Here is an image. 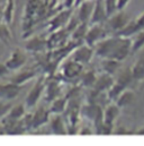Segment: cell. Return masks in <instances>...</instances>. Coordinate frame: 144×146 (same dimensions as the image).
<instances>
[{"label":"cell","mask_w":144,"mask_h":146,"mask_svg":"<svg viewBox=\"0 0 144 146\" xmlns=\"http://www.w3.org/2000/svg\"><path fill=\"white\" fill-rule=\"evenodd\" d=\"M94 51L103 59H114L122 62L131 53V38L119 35L105 37L94 46Z\"/></svg>","instance_id":"1"},{"label":"cell","mask_w":144,"mask_h":146,"mask_svg":"<svg viewBox=\"0 0 144 146\" xmlns=\"http://www.w3.org/2000/svg\"><path fill=\"white\" fill-rule=\"evenodd\" d=\"M119 110H120V108L116 103L109 106L105 109V111L103 112V125H101L100 129L98 130V133H103V134L110 133L111 127L119 114Z\"/></svg>","instance_id":"2"},{"label":"cell","mask_w":144,"mask_h":146,"mask_svg":"<svg viewBox=\"0 0 144 146\" xmlns=\"http://www.w3.org/2000/svg\"><path fill=\"white\" fill-rule=\"evenodd\" d=\"M95 51H94V48L88 45L87 43L86 44H80L78 45L71 53V59L81 64V65H84V64H88L90 62V60L92 59V56H94Z\"/></svg>","instance_id":"3"},{"label":"cell","mask_w":144,"mask_h":146,"mask_svg":"<svg viewBox=\"0 0 144 146\" xmlns=\"http://www.w3.org/2000/svg\"><path fill=\"white\" fill-rule=\"evenodd\" d=\"M106 31L105 29L101 26V24H91L90 29L86 32V35H84V41L88 45L90 46H95L99 41L104 40L106 37Z\"/></svg>","instance_id":"4"},{"label":"cell","mask_w":144,"mask_h":146,"mask_svg":"<svg viewBox=\"0 0 144 146\" xmlns=\"http://www.w3.org/2000/svg\"><path fill=\"white\" fill-rule=\"evenodd\" d=\"M70 16H71V9L70 8H65L64 10L59 13L56 16H54L50 21V23H48V31L50 32H54V31L64 29V26L69 23Z\"/></svg>","instance_id":"5"},{"label":"cell","mask_w":144,"mask_h":146,"mask_svg":"<svg viewBox=\"0 0 144 146\" xmlns=\"http://www.w3.org/2000/svg\"><path fill=\"white\" fill-rule=\"evenodd\" d=\"M45 90V82H44V78H39L37 82L35 83V85L33 86V88L31 90V92L28 93L27 98H26V102H25V106L27 108H33L35 107L42 95V93L44 92Z\"/></svg>","instance_id":"6"},{"label":"cell","mask_w":144,"mask_h":146,"mask_svg":"<svg viewBox=\"0 0 144 146\" xmlns=\"http://www.w3.org/2000/svg\"><path fill=\"white\" fill-rule=\"evenodd\" d=\"M108 17L106 10H105L104 0H96L94 3V8H92V13H91L89 23L90 24H101Z\"/></svg>","instance_id":"7"},{"label":"cell","mask_w":144,"mask_h":146,"mask_svg":"<svg viewBox=\"0 0 144 146\" xmlns=\"http://www.w3.org/2000/svg\"><path fill=\"white\" fill-rule=\"evenodd\" d=\"M26 62V56L25 53H23L19 49H16L10 57L8 58V60L5 62V65L7 66V68L9 70H16L22 68Z\"/></svg>","instance_id":"8"},{"label":"cell","mask_w":144,"mask_h":146,"mask_svg":"<svg viewBox=\"0 0 144 146\" xmlns=\"http://www.w3.org/2000/svg\"><path fill=\"white\" fill-rule=\"evenodd\" d=\"M20 92V86L10 82L5 85H0V100L1 101H9L18 96Z\"/></svg>","instance_id":"9"},{"label":"cell","mask_w":144,"mask_h":146,"mask_svg":"<svg viewBox=\"0 0 144 146\" xmlns=\"http://www.w3.org/2000/svg\"><path fill=\"white\" fill-rule=\"evenodd\" d=\"M128 22H130V19L126 16V14L123 13V10H119L117 14H114L110 17H108V24H109L110 29L114 30L116 33L119 32Z\"/></svg>","instance_id":"10"},{"label":"cell","mask_w":144,"mask_h":146,"mask_svg":"<svg viewBox=\"0 0 144 146\" xmlns=\"http://www.w3.org/2000/svg\"><path fill=\"white\" fill-rule=\"evenodd\" d=\"M82 68H83V65H81V64H79V62H77V61H74V60L71 59V60L67 61L63 65L61 70H62V75L65 78L73 79V78H75L77 76L80 75Z\"/></svg>","instance_id":"11"},{"label":"cell","mask_w":144,"mask_h":146,"mask_svg":"<svg viewBox=\"0 0 144 146\" xmlns=\"http://www.w3.org/2000/svg\"><path fill=\"white\" fill-rule=\"evenodd\" d=\"M67 32H68V30H64V29H61V30L52 32V35L46 41V46L48 49H56V48H59L65 41Z\"/></svg>","instance_id":"12"},{"label":"cell","mask_w":144,"mask_h":146,"mask_svg":"<svg viewBox=\"0 0 144 146\" xmlns=\"http://www.w3.org/2000/svg\"><path fill=\"white\" fill-rule=\"evenodd\" d=\"M94 3L95 1L92 0H84L83 2L80 3L81 6L79 8V15H78V19L80 23H89L92 8H94Z\"/></svg>","instance_id":"13"},{"label":"cell","mask_w":144,"mask_h":146,"mask_svg":"<svg viewBox=\"0 0 144 146\" xmlns=\"http://www.w3.org/2000/svg\"><path fill=\"white\" fill-rule=\"evenodd\" d=\"M113 83H114V79H113L111 75L104 73L99 77H97V79L95 82V85H94V88L97 92H104V91L107 92L109 90V87L113 85Z\"/></svg>","instance_id":"14"},{"label":"cell","mask_w":144,"mask_h":146,"mask_svg":"<svg viewBox=\"0 0 144 146\" xmlns=\"http://www.w3.org/2000/svg\"><path fill=\"white\" fill-rule=\"evenodd\" d=\"M14 15H15V0H6L5 6L2 8V21L7 25H10L12 23Z\"/></svg>","instance_id":"15"},{"label":"cell","mask_w":144,"mask_h":146,"mask_svg":"<svg viewBox=\"0 0 144 146\" xmlns=\"http://www.w3.org/2000/svg\"><path fill=\"white\" fill-rule=\"evenodd\" d=\"M67 103H68V99L67 98H56L52 101L51 108L48 109L50 114H61L62 112H64L67 109Z\"/></svg>","instance_id":"16"},{"label":"cell","mask_w":144,"mask_h":146,"mask_svg":"<svg viewBox=\"0 0 144 146\" xmlns=\"http://www.w3.org/2000/svg\"><path fill=\"white\" fill-rule=\"evenodd\" d=\"M51 129L54 134L65 135L68 133V129L65 128V125L63 122V119L60 117V114H55L51 119Z\"/></svg>","instance_id":"17"},{"label":"cell","mask_w":144,"mask_h":146,"mask_svg":"<svg viewBox=\"0 0 144 146\" xmlns=\"http://www.w3.org/2000/svg\"><path fill=\"white\" fill-rule=\"evenodd\" d=\"M50 113L48 111H46L45 109H38L34 113V115L32 117V127H39L44 123H46L50 118H48Z\"/></svg>","instance_id":"18"},{"label":"cell","mask_w":144,"mask_h":146,"mask_svg":"<svg viewBox=\"0 0 144 146\" xmlns=\"http://www.w3.org/2000/svg\"><path fill=\"white\" fill-rule=\"evenodd\" d=\"M134 100V93L132 91H128V90H124L119 96L115 100V103L119 107V108H125L127 107L130 103H132V101Z\"/></svg>","instance_id":"19"},{"label":"cell","mask_w":144,"mask_h":146,"mask_svg":"<svg viewBox=\"0 0 144 146\" xmlns=\"http://www.w3.org/2000/svg\"><path fill=\"white\" fill-rule=\"evenodd\" d=\"M132 75H133V79L136 80H142L144 79V56H142L132 67L131 69Z\"/></svg>","instance_id":"20"},{"label":"cell","mask_w":144,"mask_h":146,"mask_svg":"<svg viewBox=\"0 0 144 146\" xmlns=\"http://www.w3.org/2000/svg\"><path fill=\"white\" fill-rule=\"evenodd\" d=\"M144 46V30L137 32L133 41H131V53H135Z\"/></svg>","instance_id":"21"},{"label":"cell","mask_w":144,"mask_h":146,"mask_svg":"<svg viewBox=\"0 0 144 146\" xmlns=\"http://www.w3.org/2000/svg\"><path fill=\"white\" fill-rule=\"evenodd\" d=\"M125 88H126L125 85H123L122 83L115 80V82L113 83V85L109 87V90L107 91L108 98H109L110 100H114V101H115V100L119 96V94H120Z\"/></svg>","instance_id":"22"},{"label":"cell","mask_w":144,"mask_h":146,"mask_svg":"<svg viewBox=\"0 0 144 146\" xmlns=\"http://www.w3.org/2000/svg\"><path fill=\"white\" fill-rule=\"evenodd\" d=\"M45 91H46V100L53 101L54 99H56V98L59 96V93H60L59 83H56V82H51L47 86L45 85Z\"/></svg>","instance_id":"23"},{"label":"cell","mask_w":144,"mask_h":146,"mask_svg":"<svg viewBox=\"0 0 144 146\" xmlns=\"http://www.w3.org/2000/svg\"><path fill=\"white\" fill-rule=\"evenodd\" d=\"M45 45H46V41L42 40L41 37H33V38L26 44V49L29 50V51L38 52V51L43 50Z\"/></svg>","instance_id":"24"},{"label":"cell","mask_w":144,"mask_h":146,"mask_svg":"<svg viewBox=\"0 0 144 146\" xmlns=\"http://www.w3.org/2000/svg\"><path fill=\"white\" fill-rule=\"evenodd\" d=\"M24 113H25L24 107H23L22 104H18V106H16V107L9 109L8 113H7V117H8L11 121H17V120H19L20 118L24 117Z\"/></svg>","instance_id":"25"},{"label":"cell","mask_w":144,"mask_h":146,"mask_svg":"<svg viewBox=\"0 0 144 146\" xmlns=\"http://www.w3.org/2000/svg\"><path fill=\"white\" fill-rule=\"evenodd\" d=\"M36 72L35 70H25L24 73H20L19 75H17L14 79H12V83L17 84V85H22V84H25L26 82H28L29 79H32L34 76H35Z\"/></svg>","instance_id":"26"},{"label":"cell","mask_w":144,"mask_h":146,"mask_svg":"<svg viewBox=\"0 0 144 146\" xmlns=\"http://www.w3.org/2000/svg\"><path fill=\"white\" fill-rule=\"evenodd\" d=\"M119 65H120V61H117L114 59H104V61H103V68H104L105 73L110 74V75H113L118 69Z\"/></svg>","instance_id":"27"},{"label":"cell","mask_w":144,"mask_h":146,"mask_svg":"<svg viewBox=\"0 0 144 146\" xmlns=\"http://www.w3.org/2000/svg\"><path fill=\"white\" fill-rule=\"evenodd\" d=\"M86 32H87V23H80L74 30H73V40H77V41H80V40H83L84 35H86Z\"/></svg>","instance_id":"28"},{"label":"cell","mask_w":144,"mask_h":146,"mask_svg":"<svg viewBox=\"0 0 144 146\" xmlns=\"http://www.w3.org/2000/svg\"><path fill=\"white\" fill-rule=\"evenodd\" d=\"M97 77L94 72H87L81 77V84L86 87H94Z\"/></svg>","instance_id":"29"},{"label":"cell","mask_w":144,"mask_h":146,"mask_svg":"<svg viewBox=\"0 0 144 146\" xmlns=\"http://www.w3.org/2000/svg\"><path fill=\"white\" fill-rule=\"evenodd\" d=\"M132 80H133V75H132L131 69H127V70L123 72V73L119 75V77L117 78V82L122 83V84L125 85L126 87L128 86V84H130Z\"/></svg>","instance_id":"30"},{"label":"cell","mask_w":144,"mask_h":146,"mask_svg":"<svg viewBox=\"0 0 144 146\" xmlns=\"http://www.w3.org/2000/svg\"><path fill=\"white\" fill-rule=\"evenodd\" d=\"M105 5V10L107 14V17H110L117 11V6H116V0H104Z\"/></svg>","instance_id":"31"},{"label":"cell","mask_w":144,"mask_h":146,"mask_svg":"<svg viewBox=\"0 0 144 146\" xmlns=\"http://www.w3.org/2000/svg\"><path fill=\"white\" fill-rule=\"evenodd\" d=\"M9 109H10V106L7 104V103H5V101H1L0 100V117L7 114Z\"/></svg>","instance_id":"32"},{"label":"cell","mask_w":144,"mask_h":146,"mask_svg":"<svg viewBox=\"0 0 144 146\" xmlns=\"http://www.w3.org/2000/svg\"><path fill=\"white\" fill-rule=\"evenodd\" d=\"M134 22H135V24H136L139 31L144 30V13L142 14V15H140L136 19H134Z\"/></svg>","instance_id":"33"},{"label":"cell","mask_w":144,"mask_h":146,"mask_svg":"<svg viewBox=\"0 0 144 146\" xmlns=\"http://www.w3.org/2000/svg\"><path fill=\"white\" fill-rule=\"evenodd\" d=\"M130 2V0H116V6H117V10L119 11V10H123L126 6H127V3Z\"/></svg>","instance_id":"34"},{"label":"cell","mask_w":144,"mask_h":146,"mask_svg":"<svg viewBox=\"0 0 144 146\" xmlns=\"http://www.w3.org/2000/svg\"><path fill=\"white\" fill-rule=\"evenodd\" d=\"M8 72H9V69L7 68V66L5 64H0V77H2L6 74H8Z\"/></svg>","instance_id":"35"},{"label":"cell","mask_w":144,"mask_h":146,"mask_svg":"<svg viewBox=\"0 0 144 146\" xmlns=\"http://www.w3.org/2000/svg\"><path fill=\"white\" fill-rule=\"evenodd\" d=\"M74 2H75V0H64V7L65 8H71L74 5Z\"/></svg>","instance_id":"36"}]
</instances>
